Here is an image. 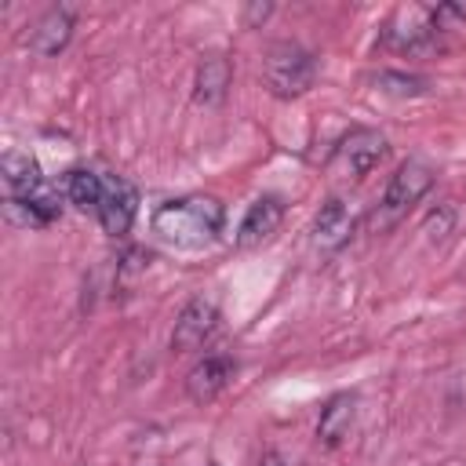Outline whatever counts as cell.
I'll return each mask as SVG.
<instances>
[{
  "label": "cell",
  "instance_id": "18",
  "mask_svg": "<svg viewBox=\"0 0 466 466\" xmlns=\"http://www.w3.org/2000/svg\"><path fill=\"white\" fill-rule=\"evenodd\" d=\"M258 466H288V459H284L277 448H266L262 459H258Z\"/></svg>",
  "mask_w": 466,
  "mask_h": 466
},
{
  "label": "cell",
  "instance_id": "11",
  "mask_svg": "<svg viewBox=\"0 0 466 466\" xmlns=\"http://www.w3.org/2000/svg\"><path fill=\"white\" fill-rule=\"evenodd\" d=\"M233 84V62L222 51H211L197 62L193 73V102L197 106H218Z\"/></svg>",
  "mask_w": 466,
  "mask_h": 466
},
{
  "label": "cell",
  "instance_id": "10",
  "mask_svg": "<svg viewBox=\"0 0 466 466\" xmlns=\"http://www.w3.org/2000/svg\"><path fill=\"white\" fill-rule=\"evenodd\" d=\"M69 40H73V11H69V7H47V11L33 22V29H29V36H25L29 51L40 55V58L58 55Z\"/></svg>",
  "mask_w": 466,
  "mask_h": 466
},
{
  "label": "cell",
  "instance_id": "19",
  "mask_svg": "<svg viewBox=\"0 0 466 466\" xmlns=\"http://www.w3.org/2000/svg\"><path fill=\"white\" fill-rule=\"evenodd\" d=\"M208 466H218V462H208Z\"/></svg>",
  "mask_w": 466,
  "mask_h": 466
},
{
  "label": "cell",
  "instance_id": "16",
  "mask_svg": "<svg viewBox=\"0 0 466 466\" xmlns=\"http://www.w3.org/2000/svg\"><path fill=\"white\" fill-rule=\"evenodd\" d=\"M375 87L393 98H419L430 91V80H422L415 73H400V69H382V73H375Z\"/></svg>",
  "mask_w": 466,
  "mask_h": 466
},
{
  "label": "cell",
  "instance_id": "7",
  "mask_svg": "<svg viewBox=\"0 0 466 466\" xmlns=\"http://www.w3.org/2000/svg\"><path fill=\"white\" fill-rule=\"evenodd\" d=\"M280 222H284V204H280V197L266 193V197H258V200L248 204V211H244V218H240V226H237L233 244H237L240 251L262 248V244L280 229Z\"/></svg>",
  "mask_w": 466,
  "mask_h": 466
},
{
  "label": "cell",
  "instance_id": "3",
  "mask_svg": "<svg viewBox=\"0 0 466 466\" xmlns=\"http://www.w3.org/2000/svg\"><path fill=\"white\" fill-rule=\"evenodd\" d=\"M386 153H390V142H386L382 131H375V127H350L335 142V149L328 157V175L346 178V182H360L364 175H371L386 160Z\"/></svg>",
  "mask_w": 466,
  "mask_h": 466
},
{
  "label": "cell",
  "instance_id": "15",
  "mask_svg": "<svg viewBox=\"0 0 466 466\" xmlns=\"http://www.w3.org/2000/svg\"><path fill=\"white\" fill-rule=\"evenodd\" d=\"M102 186H106V175H98L91 167H73V171H66V182H62L66 200L73 208H80L84 215H95V208L102 200Z\"/></svg>",
  "mask_w": 466,
  "mask_h": 466
},
{
  "label": "cell",
  "instance_id": "9",
  "mask_svg": "<svg viewBox=\"0 0 466 466\" xmlns=\"http://www.w3.org/2000/svg\"><path fill=\"white\" fill-rule=\"evenodd\" d=\"M62 200H66V189H58L55 182L44 178L29 197L4 200V204H7V218L18 226H51L62 215Z\"/></svg>",
  "mask_w": 466,
  "mask_h": 466
},
{
  "label": "cell",
  "instance_id": "8",
  "mask_svg": "<svg viewBox=\"0 0 466 466\" xmlns=\"http://www.w3.org/2000/svg\"><path fill=\"white\" fill-rule=\"evenodd\" d=\"M237 371V360L229 353H211L204 360H197L189 371H186V397L193 404H211L233 379Z\"/></svg>",
  "mask_w": 466,
  "mask_h": 466
},
{
  "label": "cell",
  "instance_id": "2",
  "mask_svg": "<svg viewBox=\"0 0 466 466\" xmlns=\"http://www.w3.org/2000/svg\"><path fill=\"white\" fill-rule=\"evenodd\" d=\"M262 84L273 98H302L313 84H317V58L313 51H306L295 40H277L269 44L266 58H262Z\"/></svg>",
  "mask_w": 466,
  "mask_h": 466
},
{
  "label": "cell",
  "instance_id": "14",
  "mask_svg": "<svg viewBox=\"0 0 466 466\" xmlns=\"http://www.w3.org/2000/svg\"><path fill=\"white\" fill-rule=\"evenodd\" d=\"M0 171H4V200H22L44 182L40 164L29 153H7Z\"/></svg>",
  "mask_w": 466,
  "mask_h": 466
},
{
  "label": "cell",
  "instance_id": "13",
  "mask_svg": "<svg viewBox=\"0 0 466 466\" xmlns=\"http://www.w3.org/2000/svg\"><path fill=\"white\" fill-rule=\"evenodd\" d=\"M357 422V397L353 393H331L317 419V441L324 448H339Z\"/></svg>",
  "mask_w": 466,
  "mask_h": 466
},
{
  "label": "cell",
  "instance_id": "1",
  "mask_svg": "<svg viewBox=\"0 0 466 466\" xmlns=\"http://www.w3.org/2000/svg\"><path fill=\"white\" fill-rule=\"evenodd\" d=\"M222 222H226V208L218 197H208V193H189V197H171L164 204L153 208V233L171 244V248H182V251H197V248H208L218 233H222Z\"/></svg>",
  "mask_w": 466,
  "mask_h": 466
},
{
  "label": "cell",
  "instance_id": "6",
  "mask_svg": "<svg viewBox=\"0 0 466 466\" xmlns=\"http://www.w3.org/2000/svg\"><path fill=\"white\" fill-rule=\"evenodd\" d=\"M135 215H138V193H135V186H131L127 178H120V175H106L102 200H98V208H95L98 226H102L109 237H124V233L131 229Z\"/></svg>",
  "mask_w": 466,
  "mask_h": 466
},
{
  "label": "cell",
  "instance_id": "17",
  "mask_svg": "<svg viewBox=\"0 0 466 466\" xmlns=\"http://www.w3.org/2000/svg\"><path fill=\"white\" fill-rule=\"evenodd\" d=\"M269 15H273V4H251V7H244V25H258Z\"/></svg>",
  "mask_w": 466,
  "mask_h": 466
},
{
  "label": "cell",
  "instance_id": "5",
  "mask_svg": "<svg viewBox=\"0 0 466 466\" xmlns=\"http://www.w3.org/2000/svg\"><path fill=\"white\" fill-rule=\"evenodd\" d=\"M215 328H218V306H215L211 299L197 295V299H189V302L182 306V313L175 317L171 350H175V353H193V350H200V346L215 335Z\"/></svg>",
  "mask_w": 466,
  "mask_h": 466
},
{
  "label": "cell",
  "instance_id": "4",
  "mask_svg": "<svg viewBox=\"0 0 466 466\" xmlns=\"http://www.w3.org/2000/svg\"><path fill=\"white\" fill-rule=\"evenodd\" d=\"M433 182H437V171L426 164V160H419V157H411V160H404L393 175H390V182H386V193H382V211L390 215V218H397V215H404L411 204H419L430 189H433Z\"/></svg>",
  "mask_w": 466,
  "mask_h": 466
},
{
  "label": "cell",
  "instance_id": "12",
  "mask_svg": "<svg viewBox=\"0 0 466 466\" xmlns=\"http://www.w3.org/2000/svg\"><path fill=\"white\" fill-rule=\"evenodd\" d=\"M353 226L357 222H353V211L346 208V200H339V197L324 200L320 211H317V218H313V248L339 251L342 244H350Z\"/></svg>",
  "mask_w": 466,
  "mask_h": 466
}]
</instances>
